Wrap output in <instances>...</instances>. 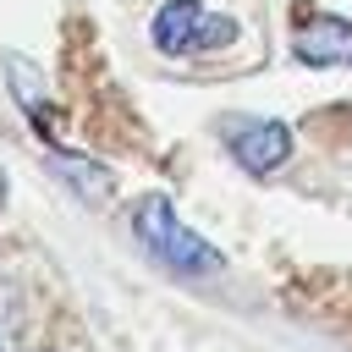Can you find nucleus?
I'll list each match as a JSON object with an SVG mask.
<instances>
[{"mask_svg": "<svg viewBox=\"0 0 352 352\" xmlns=\"http://www.w3.org/2000/svg\"><path fill=\"white\" fill-rule=\"evenodd\" d=\"M50 160H55V170H60V176H66V182H72V187H77V192L88 198V204L110 198V170H104V165L82 160V154H72V148H55Z\"/></svg>", "mask_w": 352, "mask_h": 352, "instance_id": "5", "label": "nucleus"}, {"mask_svg": "<svg viewBox=\"0 0 352 352\" xmlns=\"http://www.w3.org/2000/svg\"><path fill=\"white\" fill-rule=\"evenodd\" d=\"M132 236H138L170 275L204 280V275H220V270H226V258H220L192 226H182L176 209H170V198H160V192L138 198V209H132Z\"/></svg>", "mask_w": 352, "mask_h": 352, "instance_id": "1", "label": "nucleus"}, {"mask_svg": "<svg viewBox=\"0 0 352 352\" xmlns=\"http://www.w3.org/2000/svg\"><path fill=\"white\" fill-rule=\"evenodd\" d=\"M220 138L231 148V160L248 176H275L292 160V126L270 121V116H248V121H220Z\"/></svg>", "mask_w": 352, "mask_h": 352, "instance_id": "2", "label": "nucleus"}, {"mask_svg": "<svg viewBox=\"0 0 352 352\" xmlns=\"http://www.w3.org/2000/svg\"><path fill=\"white\" fill-rule=\"evenodd\" d=\"M292 55L314 72H330V66H352V22L346 16H314L292 33Z\"/></svg>", "mask_w": 352, "mask_h": 352, "instance_id": "3", "label": "nucleus"}, {"mask_svg": "<svg viewBox=\"0 0 352 352\" xmlns=\"http://www.w3.org/2000/svg\"><path fill=\"white\" fill-rule=\"evenodd\" d=\"M16 336H22V292L0 280V352H16Z\"/></svg>", "mask_w": 352, "mask_h": 352, "instance_id": "6", "label": "nucleus"}, {"mask_svg": "<svg viewBox=\"0 0 352 352\" xmlns=\"http://www.w3.org/2000/svg\"><path fill=\"white\" fill-rule=\"evenodd\" d=\"M198 33H204V0H165L154 11V50L198 55Z\"/></svg>", "mask_w": 352, "mask_h": 352, "instance_id": "4", "label": "nucleus"}, {"mask_svg": "<svg viewBox=\"0 0 352 352\" xmlns=\"http://www.w3.org/2000/svg\"><path fill=\"white\" fill-rule=\"evenodd\" d=\"M231 38H236V22H231V16H204V33H198V55H204V50H226Z\"/></svg>", "mask_w": 352, "mask_h": 352, "instance_id": "7", "label": "nucleus"}]
</instances>
